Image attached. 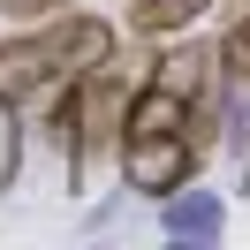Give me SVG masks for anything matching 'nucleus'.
<instances>
[{"instance_id": "f257e3e1", "label": "nucleus", "mask_w": 250, "mask_h": 250, "mask_svg": "<svg viewBox=\"0 0 250 250\" xmlns=\"http://www.w3.org/2000/svg\"><path fill=\"white\" fill-rule=\"evenodd\" d=\"M114 53V23L106 16H46V31L31 38H0V99H46L61 91L68 76H83V68H99Z\"/></svg>"}, {"instance_id": "f03ea898", "label": "nucleus", "mask_w": 250, "mask_h": 250, "mask_svg": "<svg viewBox=\"0 0 250 250\" xmlns=\"http://www.w3.org/2000/svg\"><path fill=\"white\" fill-rule=\"evenodd\" d=\"M122 144V182L137 197H167V189L197 182V137L182 129H144V137H114Z\"/></svg>"}, {"instance_id": "7ed1b4c3", "label": "nucleus", "mask_w": 250, "mask_h": 250, "mask_svg": "<svg viewBox=\"0 0 250 250\" xmlns=\"http://www.w3.org/2000/svg\"><path fill=\"white\" fill-rule=\"evenodd\" d=\"M159 235H167V243H197V250H212L220 235H228V205H220L212 189L182 182V189H167V197H159Z\"/></svg>"}, {"instance_id": "20e7f679", "label": "nucleus", "mask_w": 250, "mask_h": 250, "mask_svg": "<svg viewBox=\"0 0 250 250\" xmlns=\"http://www.w3.org/2000/svg\"><path fill=\"white\" fill-rule=\"evenodd\" d=\"M205 8H212V0H129V23L152 31V38H167V31H189Z\"/></svg>"}, {"instance_id": "39448f33", "label": "nucleus", "mask_w": 250, "mask_h": 250, "mask_svg": "<svg viewBox=\"0 0 250 250\" xmlns=\"http://www.w3.org/2000/svg\"><path fill=\"white\" fill-rule=\"evenodd\" d=\"M16 174H23V114L16 99H0V197L16 189Z\"/></svg>"}, {"instance_id": "423d86ee", "label": "nucleus", "mask_w": 250, "mask_h": 250, "mask_svg": "<svg viewBox=\"0 0 250 250\" xmlns=\"http://www.w3.org/2000/svg\"><path fill=\"white\" fill-rule=\"evenodd\" d=\"M220 68H228V83H250V0L228 23V38H220Z\"/></svg>"}, {"instance_id": "0eeeda50", "label": "nucleus", "mask_w": 250, "mask_h": 250, "mask_svg": "<svg viewBox=\"0 0 250 250\" xmlns=\"http://www.w3.org/2000/svg\"><path fill=\"white\" fill-rule=\"evenodd\" d=\"M61 8H76V0H0V16H61Z\"/></svg>"}, {"instance_id": "6e6552de", "label": "nucleus", "mask_w": 250, "mask_h": 250, "mask_svg": "<svg viewBox=\"0 0 250 250\" xmlns=\"http://www.w3.org/2000/svg\"><path fill=\"white\" fill-rule=\"evenodd\" d=\"M243 189H250V152H243Z\"/></svg>"}]
</instances>
